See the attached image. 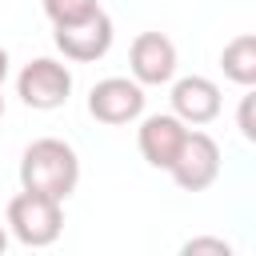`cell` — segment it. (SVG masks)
Here are the masks:
<instances>
[{"mask_svg":"<svg viewBox=\"0 0 256 256\" xmlns=\"http://www.w3.org/2000/svg\"><path fill=\"white\" fill-rule=\"evenodd\" d=\"M80 184V156L72 144L56 140V136H40L24 148L20 156V188L28 192H44L56 200H68Z\"/></svg>","mask_w":256,"mask_h":256,"instance_id":"cell-1","label":"cell"},{"mask_svg":"<svg viewBox=\"0 0 256 256\" xmlns=\"http://www.w3.org/2000/svg\"><path fill=\"white\" fill-rule=\"evenodd\" d=\"M8 228H12V236H16L20 244H28V248H48V244H56V236L64 232V200L20 188V192L8 200Z\"/></svg>","mask_w":256,"mask_h":256,"instance_id":"cell-2","label":"cell"},{"mask_svg":"<svg viewBox=\"0 0 256 256\" xmlns=\"http://www.w3.org/2000/svg\"><path fill=\"white\" fill-rule=\"evenodd\" d=\"M16 96L28 108H36V112H52V108L68 104V96H72V72H68V64H60L52 56L28 60L20 68V76H16Z\"/></svg>","mask_w":256,"mask_h":256,"instance_id":"cell-3","label":"cell"},{"mask_svg":"<svg viewBox=\"0 0 256 256\" xmlns=\"http://www.w3.org/2000/svg\"><path fill=\"white\" fill-rule=\"evenodd\" d=\"M112 36H116V28H112V16L104 8H96L92 16L72 20V24H52L56 48L64 52V60H76V64H92V60L108 56Z\"/></svg>","mask_w":256,"mask_h":256,"instance_id":"cell-4","label":"cell"},{"mask_svg":"<svg viewBox=\"0 0 256 256\" xmlns=\"http://www.w3.org/2000/svg\"><path fill=\"white\" fill-rule=\"evenodd\" d=\"M88 112H92V120H100V124H132V120H140V112H144V84L132 76H108V80H100V84H92V92H88Z\"/></svg>","mask_w":256,"mask_h":256,"instance_id":"cell-5","label":"cell"},{"mask_svg":"<svg viewBox=\"0 0 256 256\" xmlns=\"http://www.w3.org/2000/svg\"><path fill=\"white\" fill-rule=\"evenodd\" d=\"M168 172H172V180H176L184 192H204V188H212L216 176H220V144H216L208 132L192 128L188 140H184V148H180V156H176V164H172Z\"/></svg>","mask_w":256,"mask_h":256,"instance_id":"cell-6","label":"cell"},{"mask_svg":"<svg viewBox=\"0 0 256 256\" xmlns=\"http://www.w3.org/2000/svg\"><path fill=\"white\" fill-rule=\"evenodd\" d=\"M188 132H192V124H184L176 112H156V116H144V120H140L136 148H140V156H144L152 168H164V172H168V168L176 164Z\"/></svg>","mask_w":256,"mask_h":256,"instance_id":"cell-7","label":"cell"},{"mask_svg":"<svg viewBox=\"0 0 256 256\" xmlns=\"http://www.w3.org/2000/svg\"><path fill=\"white\" fill-rule=\"evenodd\" d=\"M128 68L144 88H160L176 76V44L164 32H140L128 48Z\"/></svg>","mask_w":256,"mask_h":256,"instance_id":"cell-8","label":"cell"},{"mask_svg":"<svg viewBox=\"0 0 256 256\" xmlns=\"http://www.w3.org/2000/svg\"><path fill=\"white\" fill-rule=\"evenodd\" d=\"M168 100H172V112L184 124H192V128L212 124L220 116V84L208 80V76H180L172 84V96Z\"/></svg>","mask_w":256,"mask_h":256,"instance_id":"cell-9","label":"cell"},{"mask_svg":"<svg viewBox=\"0 0 256 256\" xmlns=\"http://www.w3.org/2000/svg\"><path fill=\"white\" fill-rule=\"evenodd\" d=\"M220 68L232 84H244V88H256V32H244V36H232L220 52Z\"/></svg>","mask_w":256,"mask_h":256,"instance_id":"cell-10","label":"cell"},{"mask_svg":"<svg viewBox=\"0 0 256 256\" xmlns=\"http://www.w3.org/2000/svg\"><path fill=\"white\" fill-rule=\"evenodd\" d=\"M100 8V0H44V16L52 24H72V20H84Z\"/></svg>","mask_w":256,"mask_h":256,"instance_id":"cell-11","label":"cell"},{"mask_svg":"<svg viewBox=\"0 0 256 256\" xmlns=\"http://www.w3.org/2000/svg\"><path fill=\"white\" fill-rule=\"evenodd\" d=\"M236 128L248 144H256V88H248L236 104Z\"/></svg>","mask_w":256,"mask_h":256,"instance_id":"cell-12","label":"cell"},{"mask_svg":"<svg viewBox=\"0 0 256 256\" xmlns=\"http://www.w3.org/2000/svg\"><path fill=\"white\" fill-rule=\"evenodd\" d=\"M184 256H196V252H216V256H228L232 252V244L228 240H220V236H192V240H184V248H180Z\"/></svg>","mask_w":256,"mask_h":256,"instance_id":"cell-13","label":"cell"},{"mask_svg":"<svg viewBox=\"0 0 256 256\" xmlns=\"http://www.w3.org/2000/svg\"><path fill=\"white\" fill-rule=\"evenodd\" d=\"M4 80H8V52L0 48V88H4Z\"/></svg>","mask_w":256,"mask_h":256,"instance_id":"cell-14","label":"cell"},{"mask_svg":"<svg viewBox=\"0 0 256 256\" xmlns=\"http://www.w3.org/2000/svg\"><path fill=\"white\" fill-rule=\"evenodd\" d=\"M8 248V232H4V224H0V252Z\"/></svg>","mask_w":256,"mask_h":256,"instance_id":"cell-15","label":"cell"},{"mask_svg":"<svg viewBox=\"0 0 256 256\" xmlns=\"http://www.w3.org/2000/svg\"><path fill=\"white\" fill-rule=\"evenodd\" d=\"M0 116H4V88H0Z\"/></svg>","mask_w":256,"mask_h":256,"instance_id":"cell-16","label":"cell"}]
</instances>
